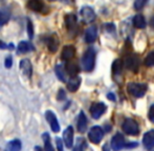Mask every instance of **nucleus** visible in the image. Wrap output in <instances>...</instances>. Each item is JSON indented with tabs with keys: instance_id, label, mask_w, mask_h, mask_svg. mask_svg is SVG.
I'll list each match as a JSON object with an SVG mask.
<instances>
[{
	"instance_id": "nucleus-1",
	"label": "nucleus",
	"mask_w": 154,
	"mask_h": 151,
	"mask_svg": "<svg viewBox=\"0 0 154 151\" xmlns=\"http://www.w3.org/2000/svg\"><path fill=\"white\" fill-rule=\"evenodd\" d=\"M82 67L85 72H91L95 64V51L93 48H88L82 57Z\"/></svg>"
},
{
	"instance_id": "nucleus-2",
	"label": "nucleus",
	"mask_w": 154,
	"mask_h": 151,
	"mask_svg": "<svg viewBox=\"0 0 154 151\" xmlns=\"http://www.w3.org/2000/svg\"><path fill=\"white\" fill-rule=\"evenodd\" d=\"M148 86L145 83H129L127 85V90L130 94H132L135 98H143L146 94Z\"/></svg>"
},
{
	"instance_id": "nucleus-3",
	"label": "nucleus",
	"mask_w": 154,
	"mask_h": 151,
	"mask_svg": "<svg viewBox=\"0 0 154 151\" xmlns=\"http://www.w3.org/2000/svg\"><path fill=\"white\" fill-rule=\"evenodd\" d=\"M122 129L126 134H129V135H137L138 132H140V127H138L137 122L130 118L126 119L124 121L122 125Z\"/></svg>"
},
{
	"instance_id": "nucleus-4",
	"label": "nucleus",
	"mask_w": 154,
	"mask_h": 151,
	"mask_svg": "<svg viewBox=\"0 0 154 151\" xmlns=\"http://www.w3.org/2000/svg\"><path fill=\"white\" fill-rule=\"evenodd\" d=\"M104 137V130L100 126H93L88 132V139L92 144H99Z\"/></svg>"
},
{
	"instance_id": "nucleus-5",
	"label": "nucleus",
	"mask_w": 154,
	"mask_h": 151,
	"mask_svg": "<svg viewBox=\"0 0 154 151\" xmlns=\"http://www.w3.org/2000/svg\"><path fill=\"white\" fill-rule=\"evenodd\" d=\"M125 65L131 72H136L140 67V59H138V56L135 54H130L127 57L125 58Z\"/></svg>"
},
{
	"instance_id": "nucleus-6",
	"label": "nucleus",
	"mask_w": 154,
	"mask_h": 151,
	"mask_svg": "<svg viewBox=\"0 0 154 151\" xmlns=\"http://www.w3.org/2000/svg\"><path fill=\"white\" fill-rule=\"evenodd\" d=\"M80 15L85 23H91L95 20V13L90 6H83L80 11Z\"/></svg>"
},
{
	"instance_id": "nucleus-7",
	"label": "nucleus",
	"mask_w": 154,
	"mask_h": 151,
	"mask_svg": "<svg viewBox=\"0 0 154 151\" xmlns=\"http://www.w3.org/2000/svg\"><path fill=\"white\" fill-rule=\"evenodd\" d=\"M106 109H107V107L104 103H93L91 107H90V113H91V116L93 119L97 120L105 113Z\"/></svg>"
},
{
	"instance_id": "nucleus-8",
	"label": "nucleus",
	"mask_w": 154,
	"mask_h": 151,
	"mask_svg": "<svg viewBox=\"0 0 154 151\" xmlns=\"http://www.w3.org/2000/svg\"><path fill=\"white\" fill-rule=\"evenodd\" d=\"M126 143H125V137L122 133H116L114 137H112L111 139V143H110V146H111L112 150L114 151H120L121 149H123L125 147Z\"/></svg>"
},
{
	"instance_id": "nucleus-9",
	"label": "nucleus",
	"mask_w": 154,
	"mask_h": 151,
	"mask_svg": "<svg viewBox=\"0 0 154 151\" xmlns=\"http://www.w3.org/2000/svg\"><path fill=\"white\" fill-rule=\"evenodd\" d=\"M45 118H46L47 122H48L49 125H51V130L56 133L59 132L60 124H59V122H58V119H57V116H56V114L51 110H47L46 112H45Z\"/></svg>"
},
{
	"instance_id": "nucleus-10",
	"label": "nucleus",
	"mask_w": 154,
	"mask_h": 151,
	"mask_svg": "<svg viewBox=\"0 0 154 151\" xmlns=\"http://www.w3.org/2000/svg\"><path fill=\"white\" fill-rule=\"evenodd\" d=\"M63 141L67 148H71L73 146V128L68 126L63 132Z\"/></svg>"
},
{
	"instance_id": "nucleus-11",
	"label": "nucleus",
	"mask_w": 154,
	"mask_h": 151,
	"mask_svg": "<svg viewBox=\"0 0 154 151\" xmlns=\"http://www.w3.org/2000/svg\"><path fill=\"white\" fill-rule=\"evenodd\" d=\"M75 55V47L73 45H65L62 49L61 53V59L64 61H68V60L72 59Z\"/></svg>"
},
{
	"instance_id": "nucleus-12",
	"label": "nucleus",
	"mask_w": 154,
	"mask_h": 151,
	"mask_svg": "<svg viewBox=\"0 0 154 151\" xmlns=\"http://www.w3.org/2000/svg\"><path fill=\"white\" fill-rule=\"evenodd\" d=\"M143 144L145 148L148 150H151L154 148V130H149L144 134L143 137Z\"/></svg>"
},
{
	"instance_id": "nucleus-13",
	"label": "nucleus",
	"mask_w": 154,
	"mask_h": 151,
	"mask_svg": "<svg viewBox=\"0 0 154 151\" xmlns=\"http://www.w3.org/2000/svg\"><path fill=\"white\" fill-rule=\"evenodd\" d=\"M20 69L23 72V75L27 78H31L32 74V66L29 59H22L20 61Z\"/></svg>"
},
{
	"instance_id": "nucleus-14",
	"label": "nucleus",
	"mask_w": 154,
	"mask_h": 151,
	"mask_svg": "<svg viewBox=\"0 0 154 151\" xmlns=\"http://www.w3.org/2000/svg\"><path fill=\"white\" fill-rule=\"evenodd\" d=\"M80 85H81V78L75 76V77H71L70 79L67 81V89L70 92H75L79 89Z\"/></svg>"
},
{
	"instance_id": "nucleus-15",
	"label": "nucleus",
	"mask_w": 154,
	"mask_h": 151,
	"mask_svg": "<svg viewBox=\"0 0 154 151\" xmlns=\"http://www.w3.org/2000/svg\"><path fill=\"white\" fill-rule=\"evenodd\" d=\"M97 38V29L94 25L89 26L85 32V41L87 43H93Z\"/></svg>"
},
{
	"instance_id": "nucleus-16",
	"label": "nucleus",
	"mask_w": 154,
	"mask_h": 151,
	"mask_svg": "<svg viewBox=\"0 0 154 151\" xmlns=\"http://www.w3.org/2000/svg\"><path fill=\"white\" fill-rule=\"evenodd\" d=\"M77 22H78V19L75 17V15L68 14L65 16V24H66L68 32H73L77 29Z\"/></svg>"
},
{
	"instance_id": "nucleus-17",
	"label": "nucleus",
	"mask_w": 154,
	"mask_h": 151,
	"mask_svg": "<svg viewBox=\"0 0 154 151\" xmlns=\"http://www.w3.org/2000/svg\"><path fill=\"white\" fill-rule=\"evenodd\" d=\"M77 128H78V131L81 133H84L86 131V129H87V118H86L84 111H81V112L79 113Z\"/></svg>"
},
{
	"instance_id": "nucleus-18",
	"label": "nucleus",
	"mask_w": 154,
	"mask_h": 151,
	"mask_svg": "<svg viewBox=\"0 0 154 151\" xmlns=\"http://www.w3.org/2000/svg\"><path fill=\"white\" fill-rule=\"evenodd\" d=\"M46 44L51 53H56L59 47V39L56 35H51L46 39Z\"/></svg>"
},
{
	"instance_id": "nucleus-19",
	"label": "nucleus",
	"mask_w": 154,
	"mask_h": 151,
	"mask_svg": "<svg viewBox=\"0 0 154 151\" xmlns=\"http://www.w3.org/2000/svg\"><path fill=\"white\" fill-rule=\"evenodd\" d=\"M27 8L34 12H42L43 8H44V3L42 0H29Z\"/></svg>"
},
{
	"instance_id": "nucleus-20",
	"label": "nucleus",
	"mask_w": 154,
	"mask_h": 151,
	"mask_svg": "<svg viewBox=\"0 0 154 151\" xmlns=\"http://www.w3.org/2000/svg\"><path fill=\"white\" fill-rule=\"evenodd\" d=\"M34 51V45L29 41H21L18 44V53L19 54H26Z\"/></svg>"
},
{
	"instance_id": "nucleus-21",
	"label": "nucleus",
	"mask_w": 154,
	"mask_h": 151,
	"mask_svg": "<svg viewBox=\"0 0 154 151\" xmlns=\"http://www.w3.org/2000/svg\"><path fill=\"white\" fill-rule=\"evenodd\" d=\"M123 72V61L121 59H116L112 63V72H113L114 77L122 75Z\"/></svg>"
},
{
	"instance_id": "nucleus-22",
	"label": "nucleus",
	"mask_w": 154,
	"mask_h": 151,
	"mask_svg": "<svg viewBox=\"0 0 154 151\" xmlns=\"http://www.w3.org/2000/svg\"><path fill=\"white\" fill-rule=\"evenodd\" d=\"M66 72L70 77H75V76H77L79 74L80 67L75 62H68V63L66 64Z\"/></svg>"
},
{
	"instance_id": "nucleus-23",
	"label": "nucleus",
	"mask_w": 154,
	"mask_h": 151,
	"mask_svg": "<svg viewBox=\"0 0 154 151\" xmlns=\"http://www.w3.org/2000/svg\"><path fill=\"white\" fill-rule=\"evenodd\" d=\"M21 142L19 140H13L6 144L5 151H20L21 150Z\"/></svg>"
},
{
	"instance_id": "nucleus-24",
	"label": "nucleus",
	"mask_w": 154,
	"mask_h": 151,
	"mask_svg": "<svg viewBox=\"0 0 154 151\" xmlns=\"http://www.w3.org/2000/svg\"><path fill=\"white\" fill-rule=\"evenodd\" d=\"M133 25L136 29H145L147 25L146 20H145L143 15H136L133 18Z\"/></svg>"
},
{
	"instance_id": "nucleus-25",
	"label": "nucleus",
	"mask_w": 154,
	"mask_h": 151,
	"mask_svg": "<svg viewBox=\"0 0 154 151\" xmlns=\"http://www.w3.org/2000/svg\"><path fill=\"white\" fill-rule=\"evenodd\" d=\"M11 18V13L6 8H3L0 10V25H3L8 22Z\"/></svg>"
},
{
	"instance_id": "nucleus-26",
	"label": "nucleus",
	"mask_w": 154,
	"mask_h": 151,
	"mask_svg": "<svg viewBox=\"0 0 154 151\" xmlns=\"http://www.w3.org/2000/svg\"><path fill=\"white\" fill-rule=\"evenodd\" d=\"M56 75H57L58 79L62 82H67V78H66V74H65V70L63 68L62 65H57L55 68Z\"/></svg>"
},
{
	"instance_id": "nucleus-27",
	"label": "nucleus",
	"mask_w": 154,
	"mask_h": 151,
	"mask_svg": "<svg viewBox=\"0 0 154 151\" xmlns=\"http://www.w3.org/2000/svg\"><path fill=\"white\" fill-rule=\"evenodd\" d=\"M42 139L44 141V151H55L54 150V147L51 146V137L47 132L43 133L42 134Z\"/></svg>"
},
{
	"instance_id": "nucleus-28",
	"label": "nucleus",
	"mask_w": 154,
	"mask_h": 151,
	"mask_svg": "<svg viewBox=\"0 0 154 151\" xmlns=\"http://www.w3.org/2000/svg\"><path fill=\"white\" fill-rule=\"evenodd\" d=\"M144 63H145V65H146L147 67L154 66V51H151V53H149L148 55L146 56Z\"/></svg>"
},
{
	"instance_id": "nucleus-29",
	"label": "nucleus",
	"mask_w": 154,
	"mask_h": 151,
	"mask_svg": "<svg viewBox=\"0 0 154 151\" xmlns=\"http://www.w3.org/2000/svg\"><path fill=\"white\" fill-rule=\"evenodd\" d=\"M148 0H135L134 1V8L135 10H142L145 5H146Z\"/></svg>"
},
{
	"instance_id": "nucleus-30",
	"label": "nucleus",
	"mask_w": 154,
	"mask_h": 151,
	"mask_svg": "<svg viewBox=\"0 0 154 151\" xmlns=\"http://www.w3.org/2000/svg\"><path fill=\"white\" fill-rule=\"evenodd\" d=\"M27 34H29V39L34 38V26H32V23L29 19L27 20Z\"/></svg>"
},
{
	"instance_id": "nucleus-31",
	"label": "nucleus",
	"mask_w": 154,
	"mask_h": 151,
	"mask_svg": "<svg viewBox=\"0 0 154 151\" xmlns=\"http://www.w3.org/2000/svg\"><path fill=\"white\" fill-rule=\"evenodd\" d=\"M104 27H105V31L108 32V33L116 34V26L112 23H106V24H104Z\"/></svg>"
},
{
	"instance_id": "nucleus-32",
	"label": "nucleus",
	"mask_w": 154,
	"mask_h": 151,
	"mask_svg": "<svg viewBox=\"0 0 154 151\" xmlns=\"http://www.w3.org/2000/svg\"><path fill=\"white\" fill-rule=\"evenodd\" d=\"M148 118H149V120H150V122L154 124V104L151 105L150 109H149Z\"/></svg>"
},
{
	"instance_id": "nucleus-33",
	"label": "nucleus",
	"mask_w": 154,
	"mask_h": 151,
	"mask_svg": "<svg viewBox=\"0 0 154 151\" xmlns=\"http://www.w3.org/2000/svg\"><path fill=\"white\" fill-rule=\"evenodd\" d=\"M12 65H13V58L11 56H8V57H6L5 61H4V66L6 68H11Z\"/></svg>"
},
{
	"instance_id": "nucleus-34",
	"label": "nucleus",
	"mask_w": 154,
	"mask_h": 151,
	"mask_svg": "<svg viewBox=\"0 0 154 151\" xmlns=\"http://www.w3.org/2000/svg\"><path fill=\"white\" fill-rule=\"evenodd\" d=\"M65 98H66V94H65V91L63 89H60L59 91H58L57 99L59 101H63V100H65Z\"/></svg>"
},
{
	"instance_id": "nucleus-35",
	"label": "nucleus",
	"mask_w": 154,
	"mask_h": 151,
	"mask_svg": "<svg viewBox=\"0 0 154 151\" xmlns=\"http://www.w3.org/2000/svg\"><path fill=\"white\" fill-rule=\"evenodd\" d=\"M56 143H57L58 151H63V142L60 137H56Z\"/></svg>"
},
{
	"instance_id": "nucleus-36",
	"label": "nucleus",
	"mask_w": 154,
	"mask_h": 151,
	"mask_svg": "<svg viewBox=\"0 0 154 151\" xmlns=\"http://www.w3.org/2000/svg\"><path fill=\"white\" fill-rule=\"evenodd\" d=\"M136 146H137V144H136L135 142H132V143L126 144L125 147H127V148H134V147H136Z\"/></svg>"
},
{
	"instance_id": "nucleus-37",
	"label": "nucleus",
	"mask_w": 154,
	"mask_h": 151,
	"mask_svg": "<svg viewBox=\"0 0 154 151\" xmlns=\"http://www.w3.org/2000/svg\"><path fill=\"white\" fill-rule=\"evenodd\" d=\"M107 98L111 101H116V96H114L113 94H111V92H109V94H107Z\"/></svg>"
},
{
	"instance_id": "nucleus-38",
	"label": "nucleus",
	"mask_w": 154,
	"mask_h": 151,
	"mask_svg": "<svg viewBox=\"0 0 154 151\" xmlns=\"http://www.w3.org/2000/svg\"><path fill=\"white\" fill-rule=\"evenodd\" d=\"M8 45H6L5 43H4V42H2V41L0 40V48H1V49H3V48H6V47H8Z\"/></svg>"
},
{
	"instance_id": "nucleus-39",
	"label": "nucleus",
	"mask_w": 154,
	"mask_h": 151,
	"mask_svg": "<svg viewBox=\"0 0 154 151\" xmlns=\"http://www.w3.org/2000/svg\"><path fill=\"white\" fill-rule=\"evenodd\" d=\"M35 151H43V149L40 146H36V147H35Z\"/></svg>"
},
{
	"instance_id": "nucleus-40",
	"label": "nucleus",
	"mask_w": 154,
	"mask_h": 151,
	"mask_svg": "<svg viewBox=\"0 0 154 151\" xmlns=\"http://www.w3.org/2000/svg\"><path fill=\"white\" fill-rule=\"evenodd\" d=\"M103 151H110L109 150V146H108V145L104 146V147H103Z\"/></svg>"
},
{
	"instance_id": "nucleus-41",
	"label": "nucleus",
	"mask_w": 154,
	"mask_h": 151,
	"mask_svg": "<svg viewBox=\"0 0 154 151\" xmlns=\"http://www.w3.org/2000/svg\"><path fill=\"white\" fill-rule=\"evenodd\" d=\"M151 24H152V26L154 27V17L152 18V20H151Z\"/></svg>"
}]
</instances>
